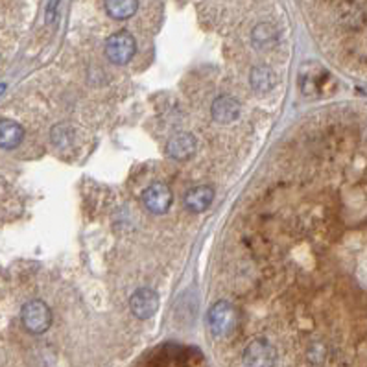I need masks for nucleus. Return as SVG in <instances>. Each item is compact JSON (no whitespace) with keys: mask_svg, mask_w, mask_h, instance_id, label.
Listing matches in <instances>:
<instances>
[{"mask_svg":"<svg viewBox=\"0 0 367 367\" xmlns=\"http://www.w3.org/2000/svg\"><path fill=\"white\" fill-rule=\"evenodd\" d=\"M137 52L135 37L126 30L113 33L111 37L105 41V56L113 65H128Z\"/></svg>","mask_w":367,"mask_h":367,"instance_id":"nucleus-1","label":"nucleus"},{"mask_svg":"<svg viewBox=\"0 0 367 367\" xmlns=\"http://www.w3.org/2000/svg\"><path fill=\"white\" fill-rule=\"evenodd\" d=\"M21 321L30 334H43L52 325V312L46 302L35 299L22 307Z\"/></svg>","mask_w":367,"mask_h":367,"instance_id":"nucleus-2","label":"nucleus"},{"mask_svg":"<svg viewBox=\"0 0 367 367\" xmlns=\"http://www.w3.org/2000/svg\"><path fill=\"white\" fill-rule=\"evenodd\" d=\"M238 323L237 308L231 302L218 301L214 307L209 310V327H211L212 334L218 338H225L234 330Z\"/></svg>","mask_w":367,"mask_h":367,"instance_id":"nucleus-3","label":"nucleus"},{"mask_svg":"<svg viewBox=\"0 0 367 367\" xmlns=\"http://www.w3.org/2000/svg\"><path fill=\"white\" fill-rule=\"evenodd\" d=\"M277 362V349L264 338L253 340L244 351L246 367H273Z\"/></svg>","mask_w":367,"mask_h":367,"instance_id":"nucleus-4","label":"nucleus"},{"mask_svg":"<svg viewBox=\"0 0 367 367\" xmlns=\"http://www.w3.org/2000/svg\"><path fill=\"white\" fill-rule=\"evenodd\" d=\"M173 196L172 190L164 183H151L142 192V205L146 207L151 214H164L172 205Z\"/></svg>","mask_w":367,"mask_h":367,"instance_id":"nucleus-5","label":"nucleus"},{"mask_svg":"<svg viewBox=\"0 0 367 367\" xmlns=\"http://www.w3.org/2000/svg\"><path fill=\"white\" fill-rule=\"evenodd\" d=\"M130 308L139 319L153 318L159 310V297L150 288H139L130 299Z\"/></svg>","mask_w":367,"mask_h":367,"instance_id":"nucleus-6","label":"nucleus"},{"mask_svg":"<svg viewBox=\"0 0 367 367\" xmlns=\"http://www.w3.org/2000/svg\"><path fill=\"white\" fill-rule=\"evenodd\" d=\"M212 119L218 124H231L240 117V103L237 98L232 96H220L212 103Z\"/></svg>","mask_w":367,"mask_h":367,"instance_id":"nucleus-7","label":"nucleus"},{"mask_svg":"<svg viewBox=\"0 0 367 367\" xmlns=\"http://www.w3.org/2000/svg\"><path fill=\"white\" fill-rule=\"evenodd\" d=\"M167 153L176 161H189L196 153V139L190 133H179L167 144Z\"/></svg>","mask_w":367,"mask_h":367,"instance_id":"nucleus-8","label":"nucleus"},{"mask_svg":"<svg viewBox=\"0 0 367 367\" xmlns=\"http://www.w3.org/2000/svg\"><path fill=\"white\" fill-rule=\"evenodd\" d=\"M214 200V190L209 185H200V187H194L190 189L187 194H185V207L189 209L190 212H203L209 209V205Z\"/></svg>","mask_w":367,"mask_h":367,"instance_id":"nucleus-9","label":"nucleus"},{"mask_svg":"<svg viewBox=\"0 0 367 367\" xmlns=\"http://www.w3.org/2000/svg\"><path fill=\"white\" fill-rule=\"evenodd\" d=\"M24 139V128L19 122L10 119L0 120V148L15 150Z\"/></svg>","mask_w":367,"mask_h":367,"instance_id":"nucleus-10","label":"nucleus"},{"mask_svg":"<svg viewBox=\"0 0 367 367\" xmlns=\"http://www.w3.org/2000/svg\"><path fill=\"white\" fill-rule=\"evenodd\" d=\"M137 10H139V2L135 0H108L105 2V11L114 21H126L135 15Z\"/></svg>","mask_w":367,"mask_h":367,"instance_id":"nucleus-11","label":"nucleus"},{"mask_svg":"<svg viewBox=\"0 0 367 367\" xmlns=\"http://www.w3.org/2000/svg\"><path fill=\"white\" fill-rule=\"evenodd\" d=\"M251 85L260 92L270 91L271 87L275 85V76L270 69L266 67H257L253 72H251Z\"/></svg>","mask_w":367,"mask_h":367,"instance_id":"nucleus-12","label":"nucleus"},{"mask_svg":"<svg viewBox=\"0 0 367 367\" xmlns=\"http://www.w3.org/2000/svg\"><path fill=\"white\" fill-rule=\"evenodd\" d=\"M6 91V85L4 83H0V92H4Z\"/></svg>","mask_w":367,"mask_h":367,"instance_id":"nucleus-13","label":"nucleus"}]
</instances>
